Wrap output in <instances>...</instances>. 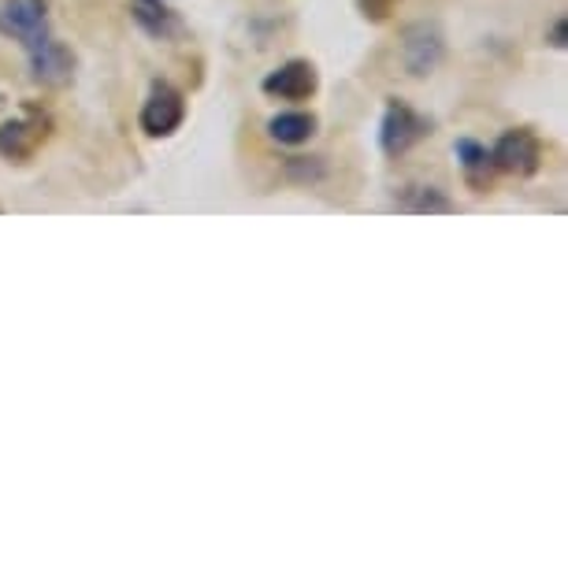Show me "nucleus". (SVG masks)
Instances as JSON below:
<instances>
[{
    "label": "nucleus",
    "instance_id": "nucleus-6",
    "mask_svg": "<svg viewBox=\"0 0 568 568\" xmlns=\"http://www.w3.org/2000/svg\"><path fill=\"white\" fill-rule=\"evenodd\" d=\"M45 134H49V120L41 112H27L23 120L0 123V156L23 164V160H30V153L45 142Z\"/></svg>",
    "mask_w": 568,
    "mask_h": 568
},
{
    "label": "nucleus",
    "instance_id": "nucleus-2",
    "mask_svg": "<svg viewBox=\"0 0 568 568\" xmlns=\"http://www.w3.org/2000/svg\"><path fill=\"white\" fill-rule=\"evenodd\" d=\"M427 134H432V123H427L424 115H416L409 104H402V101L387 104V112H383V126H379L383 153L402 156V153H409L416 142H424Z\"/></svg>",
    "mask_w": 568,
    "mask_h": 568
},
{
    "label": "nucleus",
    "instance_id": "nucleus-14",
    "mask_svg": "<svg viewBox=\"0 0 568 568\" xmlns=\"http://www.w3.org/2000/svg\"><path fill=\"white\" fill-rule=\"evenodd\" d=\"M550 45L554 49H565L568 41H565V16H557L554 19V27H550Z\"/></svg>",
    "mask_w": 568,
    "mask_h": 568
},
{
    "label": "nucleus",
    "instance_id": "nucleus-1",
    "mask_svg": "<svg viewBox=\"0 0 568 568\" xmlns=\"http://www.w3.org/2000/svg\"><path fill=\"white\" fill-rule=\"evenodd\" d=\"M0 34L16 38L27 52L45 45L52 38L45 0H4V4H0Z\"/></svg>",
    "mask_w": 568,
    "mask_h": 568
},
{
    "label": "nucleus",
    "instance_id": "nucleus-9",
    "mask_svg": "<svg viewBox=\"0 0 568 568\" xmlns=\"http://www.w3.org/2000/svg\"><path fill=\"white\" fill-rule=\"evenodd\" d=\"M454 153L460 160V171H465V182L476 194H487L490 182H495V160H490V149L479 145L476 138H460L454 145Z\"/></svg>",
    "mask_w": 568,
    "mask_h": 568
},
{
    "label": "nucleus",
    "instance_id": "nucleus-11",
    "mask_svg": "<svg viewBox=\"0 0 568 568\" xmlns=\"http://www.w3.org/2000/svg\"><path fill=\"white\" fill-rule=\"evenodd\" d=\"M267 134L278 145H302L316 134V115L313 112H283L267 120Z\"/></svg>",
    "mask_w": 568,
    "mask_h": 568
},
{
    "label": "nucleus",
    "instance_id": "nucleus-13",
    "mask_svg": "<svg viewBox=\"0 0 568 568\" xmlns=\"http://www.w3.org/2000/svg\"><path fill=\"white\" fill-rule=\"evenodd\" d=\"M357 4H361L364 19H375V23H379V19L390 16V8L398 4V0H357Z\"/></svg>",
    "mask_w": 568,
    "mask_h": 568
},
{
    "label": "nucleus",
    "instance_id": "nucleus-3",
    "mask_svg": "<svg viewBox=\"0 0 568 568\" xmlns=\"http://www.w3.org/2000/svg\"><path fill=\"white\" fill-rule=\"evenodd\" d=\"M490 160H495V171L528 179L542 168V145L531 131L517 126V131H506L498 138L495 149H490Z\"/></svg>",
    "mask_w": 568,
    "mask_h": 568
},
{
    "label": "nucleus",
    "instance_id": "nucleus-5",
    "mask_svg": "<svg viewBox=\"0 0 568 568\" xmlns=\"http://www.w3.org/2000/svg\"><path fill=\"white\" fill-rule=\"evenodd\" d=\"M446 57V45H443V30L435 23H416L405 30V45H402V60L409 74L416 79H424V74H432L438 63Z\"/></svg>",
    "mask_w": 568,
    "mask_h": 568
},
{
    "label": "nucleus",
    "instance_id": "nucleus-4",
    "mask_svg": "<svg viewBox=\"0 0 568 568\" xmlns=\"http://www.w3.org/2000/svg\"><path fill=\"white\" fill-rule=\"evenodd\" d=\"M182 115H186V101H182V93L175 90V85L156 82L153 93H149V101L142 104L138 123H142V131L149 138H168L182 126Z\"/></svg>",
    "mask_w": 568,
    "mask_h": 568
},
{
    "label": "nucleus",
    "instance_id": "nucleus-7",
    "mask_svg": "<svg viewBox=\"0 0 568 568\" xmlns=\"http://www.w3.org/2000/svg\"><path fill=\"white\" fill-rule=\"evenodd\" d=\"M267 98H278V101H308L320 85V74L308 60H286L283 68L272 71L267 79L261 82Z\"/></svg>",
    "mask_w": 568,
    "mask_h": 568
},
{
    "label": "nucleus",
    "instance_id": "nucleus-10",
    "mask_svg": "<svg viewBox=\"0 0 568 568\" xmlns=\"http://www.w3.org/2000/svg\"><path fill=\"white\" fill-rule=\"evenodd\" d=\"M131 16L149 38L171 41V38L182 34V19L171 12L164 0H131Z\"/></svg>",
    "mask_w": 568,
    "mask_h": 568
},
{
    "label": "nucleus",
    "instance_id": "nucleus-12",
    "mask_svg": "<svg viewBox=\"0 0 568 568\" xmlns=\"http://www.w3.org/2000/svg\"><path fill=\"white\" fill-rule=\"evenodd\" d=\"M405 209H409V212H427V216H432V212H454L457 205L443 194V190H435V186H416V190H413V197L405 201Z\"/></svg>",
    "mask_w": 568,
    "mask_h": 568
},
{
    "label": "nucleus",
    "instance_id": "nucleus-8",
    "mask_svg": "<svg viewBox=\"0 0 568 568\" xmlns=\"http://www.w3.org/2000/svg\"><path fill=\"white\" fill-rule=\"evenodd\" d=\"M30 74L45 85H68L74 79V57L68 45H60L57 38H49L45 45L30 49Z\"/></svg>",
    "mask_w": 568,
    "mask_h": 568
}]
</instances>
